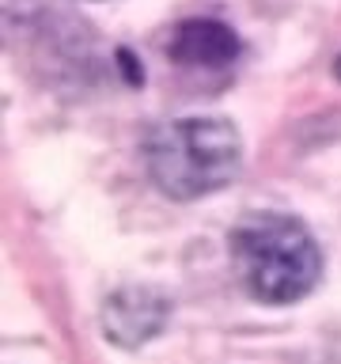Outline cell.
I'll return each instance as SVG.
<instances>
[{
	"label": "cell",
	"mask_w": 341,
	"mask_h": 364,
	"mask_svg": "<svg viewBox=\"0 0 341 364\" xmlns=\"http://www.w3.org/2000/svg\"><path fill=\"white\" fill-rule=\"evenodd\" d=\"M232 262L261 304H296L318 284L323 255L311 232L284 213H250L232 228Z\"/></svg>",
	"instance_id": "1"
},
{
	"label": "cell",
	"mask_w": 341,
	"mask_h": 364,
	"mask_svg": "<svg viewBox=\"0 0 341 364\" xmlns=\"http://www.w3.org/2000/svg\"><path fill=\"white\" fill-rule=\"evenodd\" d=\"M170 57L178 65H193V68H224L239 57V38L227 23L216 19H190L170 34Z\"/></svg>",
	"instance_id": "4"
},
{
	"label": "cell",
	"mask_w": 341,
	"mask_h": 364,
	"mask_svg": "<svg viewBox=\"0 0 341 364\" xmlns=\"http://www.w3.org/2000/svg\"><path fill=\"white\" fill-rule=\"evenodd\" d=\"M148 175L167 198L197 201L239 175L243 141L224 118H175L152 129L144 144Z\"/></svg>",
	"instance_id": "2"
},
{
	"label": "cell",
	"mask_w": 341,
	"mask_h": 364,
	"mask_svg": "<svg viewBox=\"0 0 341 364\" xmlns=\"http://www.w3.org/2000/svg\"><path fill=\"white\" fill-rule=\"evenodd\" d=\"M118 68H121V76L129 80L133 87H141L144 76H141V65H136V57H133L129 50H118Z\"/></svg>",
	"instance_id": "5"
},
{
	"label": "cell",
	"mask_w": 341,
	"mask_h": 364,
	"mask_svg": "<svg viewBox=\"0 0 341 364\" xmlns=\"http://www.w3.org/2000/svg\"><path fill=\"white\" fill-rule=\"evenodd\" d=\"M167 311L170 304L163 292L144 289V284H129V289H118L102 304V334L114 346L136 349L167 326Z\"/></svg>",
	"instance_id": "3"
},
{
	"label": "cell",
	"mask_w": 341,
	"mask_h": 364,
	"mask_svg": "<svg viewBox=\"0 0 341 364\" xmlns=\"http://www.w3.org/2000/svg\"><path fill=\"white\" fill-rule=\"evenodd\" d=\"M334 76L341 80V57H337V61H334Z\"/></svg>",
	"instance_id": "6"
}]
</instances>
